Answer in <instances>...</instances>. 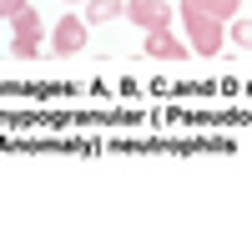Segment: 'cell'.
<instances>
[{"label":"cell","instance_id":"obj_1","mask_svg":"<svg viewBox=\"0 0 252 252\" xmlns=\"http://www.w3.org/2000/svg\"><path fill=\"white\" fill-rule=\"evenodd\" d=\"M182 20H187V51H197V56H222L227 46V31H222V20L217 15H207L197 0H182Z\"/></svg>","mask_w":252,"mask_h":252},{"label":"cell","instance_id":"obj_2","mask_svg":"<svg viewBox=\"0 0 252 252\" xmlns=\"http://www.w3.org/2000/svg\"><path fill=\"white\" fill-rule=\"evenodd\" d=\"M131 26H141V31H166L172 26V5L166 0H126V10H121Z\"/></svg>","mask_w":252,"mask_h":252},{"label":"cell","instance_id":"obj_3","mask_svg":"<svg viewBox=\"0 0 252 252\" xmlns=\"http://www.w3.org/2000/svg\"><path fill=\"white\" fill-rule=\"evenodd\" d=\"M81 46H86V20H81V15H61V20H56L51 51H56V56H76Z\"/></svg>","mask_w":252,"mask_h":252},{"label":"cell","instance_id":"obj_4","mask_svg":"<svg viewBox=\"0 0 252 252\" xmlns=\"http://www.w3.org/2000/svg\"><path fill=\"white\" fill-rule=\"evenodd\" d=\"M146 56H161V61H182L187 46L177 35H166V31H146Z\"/></svg>","mask_w":252,"mask_h":252},{"label":"cell","instance_id":"obj_5","mask_svg":"<svg viewBox=\"0 0 252 252\" xmlns=\"http://www.w3.org/2000/svg\"><path fill=\"white\" fill-rule=\"evenodd\" d=\"M121 15V0H86V26H106Z\"/></svg>","mask_w":252,"mask_h":252},{"label":"cell","instance_id":"obj_6","mask_svg":"<svg viewBox=\"0 0 252 252\" xmlns=\"http://www.w3.org/2000/svg\"><path fill=\"white\" fill-rule=\"evenodd\" d=\"M10 31L15 35H40V31H46V20H40V10H20V15H10Z\"/></svg>","mask_w":252,"mask_h":252},{"label":"cell","instance_id":"obj_7","mask_svg":"<svg viewBox=\"0 0 252 252\" xmlns=\"http://www.w3.org/2000/svg\"><path fill=\"white\" fill-rule=\"evenodd\" d=\"M5 51H10V56H20V61H35V56H40V35H15Z\"/></svg>","mask_w":252,"mask_h":252},{"label":"cell","instance_id":"obj_8","mask_svg":"<svg viewBox=\"0 0 252 252\" xmlns=\"http://www.w3.org/2000/svg\"><path fill=\"white\" fill-rule=\"evenodd\" d=\"M227 40H232L237 51H252V20H242V15H232V31H227Z\"/></svg>","mask_w":252,"mask_h":252},{"label":"cell","instance_id":"obj_9","mask_svg":"<svg viewBox=\"0 0 252 252\" xmlns=\"http://www.w3.org/2000/svg\"><path fill=\"white\" fill-rule=\"evenodd\" d=\"M197 5H202L207 15H217V20H232V15L242 10V0H197Z\"/></svg>","mask_w":252,"mask_h":252},{"label":"cell","instance_id":"obj_10","mask_svg":"<svg viewBox=\"0 0 252 252\" xmlns=\"http://www.w3.org/2000/svg\"><path fill=\"white\" fill-rule=\"evenodd\" d=\"M31 0H0V20H10V15H20Z\"/></svg>","mask_w":252,"mask_h":252},{"label":"cell","instance_id":"obj_11","mask_svg":"<svg viewBox=\"0 0 252 252\" xmlns=\"http://www.w3.org/2000/svg\"><path fill=\"white\" fill-rule=\"evenodd\" d=\"M61 5H76V0H61ZM81 5H86V0H81Z\"/></svg>","mask_w":252,"mask_h":252}]
</instances>
